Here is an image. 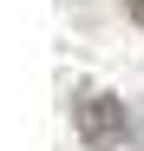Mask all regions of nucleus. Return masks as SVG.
Instances as JSON below:
<instances>
[{"instance_id":"obj_2","label":"nucleus","mask_w":144,"mask_h":151,"mask_svg":"<svg viewBox=\"0 0 144 151\" xmlns=\"http://www.w3.org/2000/svg\"><path fill=\"white\" fill-rule=\"evenodd\" d=\"M125 7H131V20H138V27H144V0H125Z\"/></svg>"},{"instance_id":"obj_1","label":"nucleus","mask_w":144,"mask_h":151,"mask_svg":"<svg viewBox=\"0 0 144 151\" xmlns=\"http://www.w3.org/2000/svg\"><path fill=\"white\" fill-rule=\"evenodd\" d=\"M72 132H79L85 151H118V145H138V118L111 92H79L72 99Z\"/></svg>"}]
</instances>
